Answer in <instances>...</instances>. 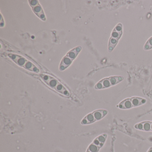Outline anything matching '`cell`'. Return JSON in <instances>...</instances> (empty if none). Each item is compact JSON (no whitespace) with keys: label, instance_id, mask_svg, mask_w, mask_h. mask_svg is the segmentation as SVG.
Returning a JSON list of instances; mask_svg holds the SVG:
<instances>
[{"label":"cell","instance_id":"30bf717a","mask_svg":"<svg viewBox=\"0 0 152 152\" xmlns=\"http://www.w3.org/2000/svg\"><path fill=\"white\" fill-rule=\"evenodd\" d=\"M131 99L133 107L139 106L145 104L146 102V99L139 97H132L131 98Z\"/></svg>","mask_w":152,"mask_h":152},{"label":"cell","instance_id":"9a60e30c","mask_svg":"<svg viewBox=\"0 0 152 152\" xmlns=\"http://www.w3.org/2000/svg\"><path fill=\"white\" fill-rule=\"evenodd\" d=\"M151 131L152 132V122H151Z\"/></svg>","mask_w":152,"mask_h":152},{"label":"cell","instance_id":"7c38bea8","mask_svg":"<svg viewBox=\"0 0 152 152\" xmlns=\"http://www.w3.org/2000/svg\"><path fill=\"white\" fill-rule=\"evenodd\" d=\"M142 131H151V124L150 121L142 122Z\"/></svg>","mask_w":152,"mask_h":152},{"label":"cell","instance_id":"9c48e42d","mask_svg":"<svg viewBox=\"0 0 152 152\" xmlns=\"http://www.w3.org/2000/svg\"><path fill=\"white\" fill-rule=\"evenodd\" d=\"M95 121H99L103 119L108 113V111L105 109H99L92 112Z\"/></svg>","mask_w":152,"mask_h":152},{"label":"cell","instance_id":"277c9868","mask_svg":"<svg viewBox=\"0 0 152 152\" xmlns=\"http://www.w3.org/2000/svg\"><path fill=\"white\" fill-rule=\"evenodd\" d=\"M123 33V26L121 23L117 24L111 33L108 45V51L112 52L114 49L121 39Z\"/></svg>","mask_w":152,"mask_h":152},{"label":"cell","instance_id":"7a4b0ae2","mask_svg":"<svg viewBox=\"0 0 152 152\" xmlns=\"http://www.w3.org/2000/svg\"><path fill=\"white\" fill-rule=\"evenodd\" d=\"M7 56L18 66L34 72H39V68L36 67L31 61L26 59L25 58L19 55L11 53L8 54Z\"/></svg>","mask_w":152,"mask_h":152},{"label":"cell","instance_id":"8fae6325","mask_svg":"<svg viewBox=\"0 0 152 152\" xmlns=\"http://www.w3.org/2000/svg\"><path fill=\"white\" fill-rule=\"evenodd\" d=\"M111 86H114L123 81L124 78L121 76H112L108 77Z\"/></svg>","mask_w":152,"mask_h":152},{"label":"cell","instance_id":"8992f818","mask_svg":"<svg viewBox=\"0 0 152 152\" xmlns=\"http://www.w3.org/2000/svg\"><path fill=\"white\" fill-rule=\"evenodd\" d=\"M29 3L34 14L42 20L45 21L46 18L45 14L39 1L37 0H30Z\"/></svg>","mask_w":152,"mask_h":152},{"label":"cell","instance_id":"4fadbf2b","mask_svg":"<svg viewBox=\"0 0 152 152\" xmlns=\"http://www.w3.org/2000/svg\"><path fill=\"white\" fill-rule=\"evenodd\" d=\"M152 49V37L149 38L144 47L145 50H148Z\"/></svg>","mask_w":152,"mask_h":152},{"label":"cell","instance_id":"52a82bcc","mask_svg":"<svg viewBox=\"0 0 152 152\" xmlns=\"http://www.w3.org/2000/svg\"><path fill=\"white\" fill-rule=\"evenodd\" d=\"M111 86V83L108 77L102 79L98 82L95 85V88L97 90L102 89L109 88Z\"/></svg>","mask_w":152,"mask_h":152},{"label":"cell","instance_id":"3957f363","mask_svg":"<svg viewBox=\"0 0 152 152\" xmlns=\"http://www.w3.org/2000/svg\"><path fill=\"white\" fill-rule=\"evenodd\" d=\"M81 49V47L79 46L69 51L62 59L59 65V70L64 71L70 66L73 60L75 59L78 54L80 52Z\"/></svg>","mask_w":152,"mask_h":152},{"label":"cell","instance_id":"5bb4252c","mask_svg":"<svg viewBox=\"0 0 152 152\" xmlns=\"http://www.w3.org/2000/svg\"><path fill=\"white\" fill-rule=\"evenodd\" d=\"M148 152H152V148H149V150H148Z\"/></svg>","mask_w":152,"mask_h":152},{"label":"cell","instance_id":"6da1fadb","mask_svg":"<svg viewBox=\"0 0 152 152\" xmlns=\"http://www.w3.org/2000/svg\"><path fill=\"white\" fill-rule=\"evenodd\" d=\"M39 78L41 80L47 84V86L55 91L65 96L68 97L70 96V92L68 90L54 77L48 75L41 74L39 75Z\"/></svg>","mask_w":152,"mask_h":152},{"label":"cell","instance_id":"ba28073f","mask_svg":"<svg viewBox=\"0 0 152 152\" xmlns=\"http://www.w3.org/2000/svg\"><path fill=\"white\" fill-rule=\"evenodd\" d=\"M116 107L121 109H129L133 107L131 98H127L122 100Z\"/></svg>","mask_w":152,"mask_h":152},{"label":"cell","instance_id":"5b68a950","mask_svg":"<svg viewBox=\"0 0 152 152\" xmlns=\"http://www.w3.org/2000/svg\"><path fill=\"white\" fill-rule=\"evenodd\" d=\"M107 137L106 134H103L96 138L87 148L86 152H98L104 145Z\"/></svg>","mask_w":152,"mask_h":152}]
</instances>
